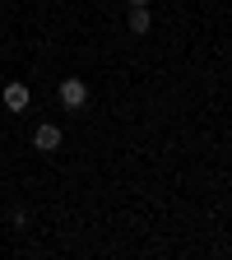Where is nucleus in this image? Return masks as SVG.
<instances>
[{
    "instance_id": "1",
    "label": "nucleus",
    "mask_w": 232,
    "mask_h": 260,
    "mask_svg": "<svg viewBox=\"0 0 232 260\" xmlns=\"http://www.w3.org/2000/svg\"><path fill=\"white\" fill-rule=\"evenodd\" d=\"M60 103L70 107V112H79L88 103V84L84 79H60Z\"/></svg>"
},
{
    "instance_id": "2",
    "label": "nucleus",
    "mask_w": 232,
    "mask_h": 260,
    "mask_svg": "<svg viewBox=\"0 0 232 260\" xmlns=\"http://www.w3.org/2000/svg\"><path fill=\"white\" fill-rule=\"evenodd\" d=\"M32 149L38 153H56L60 149V125H38L32 130Z\"/></svg>"
},
{
    "instance_id": "3",
    "label": "nucleus",
    "mask_w": 232,
    "mask_h": 260,
    "mask_svg": "<svg viewBox=\"0 0 232 260\" xmlns=\"http://www.w3.org/2000/svg\"><path fill=\"white\" fill-rule=\"evenodd\" d=\"M0 98H5V107H10V112H23V107H28V84L14 79V84H5V93H0Z\"/></svg>"
},
{
    "instance_id": "4",
    "label": "nucleus",
    "mask_w": 232,
    "mask_h": 260,
    "mask_svg": "<svg viewBox=\"0 0 232 260\" xmlns=\"http://www.w3.org/2000/svg\"><path fill=\"white\" fill-rule=\"evenodd\" d=\"M149 23H153L149 5H130V32H149Z\"/></svg>"
},
{
    "instance_id": "5",
    "label": "nucleus",
    "mask_w": 232,
    "mask_h": 260,
    "mask_svg": "<svg viewBox=\"0 0 232 260\" xmlns=\"http://www.w3.org/2000/svg\"><path fill=\"white\" fill-rule=\"evenodd\" d=\"M125 5H149V0H125Z\"/></svg>"
}]
</instances>
